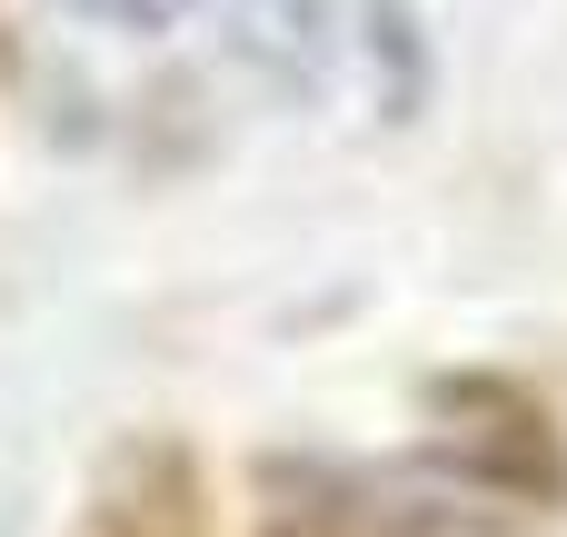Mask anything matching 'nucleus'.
<instances>
[{
    "instance_id": "nucleus-1",
    "label": "nucleus",
    "mask_w": 567,
    "mask_h": 537,
    "mask_svg": "<svg viewBox=\"0 0 567 537\" xmlns=\"http://www.w3.org/2000/svg\"><path fill=\"white\" fill-rule=\"evenodd\" d=\"M259 537H508V498L419 468H369V478H329V468H279Z\"/></svg>"
},
{
    "instance_id": "nucleus-2",
    "label": "nucleus",
    "mask_w": 567,
    "mask_h": 537,
    "mask_svg": "<svg viewBox=\"0 0 567 537\" xmlns=\"http://www.w3.org/2000/svg\"><path fill=\"white\" fill-rule=\"evenodd\" d=\"M429 409L449 419V468L488 498H558L567 488V458L538 419V399L498 389V379H439Z\"/></svg>"
},
{
    "instance_id": "nucleus-3",
    "label": "nucleus",
    "mask_w": 567,
    "mask_h": 537,
    "mask_svg": "<svg viewBox=\"0 0 567 537\" xmlns=\"http://www.w3.org/2000/svg\"><path fill=\"white\" fill-rule=\"evenodd\" d=\"M219 40H229V60H239L269 100H289V110L329 100V80H339V10H329V0H229V10H219Z\"/></svg>"
},
{
    "instance_id": "nucleus-4",
    "label": "nucleus",
    "mask_w": 567,
    "mask_h": 537,
    "mask_svg": "<svg viewBox=\"0 0 567 537\" xmlns=\"http://www.w3.org/2000/svg\"><path fill=\"white\" fill-rule=\"evenodd\" d=\"M90 537H209L199 518V468L179 438H120L100 458V508H90Z\"/></svg>"
},
{
    "instance_id": "nucleus-5",
    "label": "nucleus",
    "mask_w": 567,
    "mask_h": 537,
    "mask_svg": "<svg viewBox=\"0 0 567 537\" xmlns=\"http://www.w3.org/2000/svg\"><path fill=\"white\" fill-rule=\"evenodd\" d=\"M369 60H379V110L389 120H419L429 110V30L409 20V0H369Z\"/></svg>"
},
{
    "instance_id": "nucleus-6",
    "label": "nucleus",
    "mask_w": 567,
    "mask_h": 537,
    "mask_svg": "<svg viewBox=\"0 0 567 537\" xmlns=\"http://www.w3.org/2000/svg\"><path fill=\"white\" fill-rule=\"evenodd\" d=\"M80 20H100V30H140V40H159V30H179L199 0H70Z\"/></svg>"
}]
</instances>
